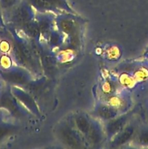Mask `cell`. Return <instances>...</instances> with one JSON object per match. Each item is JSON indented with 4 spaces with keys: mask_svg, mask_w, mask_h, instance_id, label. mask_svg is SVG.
<instances>
[{
    "mask_svg": "<svg viewBox=\"0 0 148 149\" xmlns=\"http://www.w3.org/2000/svg\"><path fill=\"white\" fill-rule=\"evenodd\" d=\"M0 110L7 111L15 117L23 116V112L17 103L16 97L9 89H4L0 95Z\"/></svg>",
    "mask_w": 148,
    "mask_h": 149,
    "instance_id": "obj_1",
    "label": "cell"
},
{
    "mask_svg": "<svg viewBox=\"0 0 148 149\" xmlns=\"http://www.w3.org/2000/svg\"><path fill=\"white\" fill-rule=\"evenodd\" d=\"M0 78L2 81L10 84H24L28 81L25 73L14 68H0Z\"/></svg>",
    "mask_w": 148,
    "mask_h": 149,
    "instance_id": "obj_2",
    "label": "cell"
},
{
    "mask_svg": "<svg viewBox=\"0 0 148 149\" xmlns=\"http://www.w3.org/2000/svg\"><path fill=\"white\" fill-rule=\"evenodd\" d=\"M12 55L16 62L21 65H28L31 63V55L26 46L21 42L15 40L12 45Z\"/></svg>",
    "mask_w": 148,
    "mask_h": 149,
    "instance_id": "obj_3",
    "label": "cell"
},
{
    "mask_svg": "<svg viewBox=\"0 0 148 149\" xmlns=\"http://www.w3.org/2000/svg\"><path fill=\"white\" fill-rule=\"evenodd\" d=\"M31 12L29 7L25 4L18 6L12 12L11 20L17 26H24L26 23L30 21L31 17Z\"/></svg>",
    "mask_w": 148,
    "mask_h": 149,
    "instance_id": "obj_4",
    "label": "cell"
},
{
    "mask_svg": "<svg viewBox=\"0 0 148 149\" xmlns=\"http://www.w3.org/2000/svg\"><path fill=\"white\" fill-rule=\"evenodd\" d=\"M60 137L62 141L68 146L73 148L79 147L81 141L78 135L69 127H63L60 130Z\"/></svg>",
    "mask_w": 148,
    "mask_h": 149,
    "instance_id": "obj_5",
    "label": "cell"
},
{
    "mask_svg": "<svg viewBox=\"0 0 148 149\" xmlns=\"http://www.w3.org/2000/svg\"><path fill=\"white\" fill-rule=\"evenodd\" d=\"M10 90H11L13 95L16 97V99H17L20 102H22L23 104L26 105L27 107L29 108V109L33 111H36L37 110L33 99L30 96L28 95L26 93H25L23 91H21L19 89L16 88V87H12Z\"/></svg>",
    "mask_w": 148,
    "mask_h": 149,
    "instance_id": "obj_6",
    "label": "cell"
},
{
    "mask_svg": "<svg viewBox=\"0 0 148 149\" xmlns=\"http://www.w3.org/2000/svg\"><path fill=\"white\" fill-rule=\"evenodd\" d=\"M17 130L15 125L3 120L0 116V143Z\"/></svg>",
    "mask_w": 148,
    "mask_h": 149,
    "instance_id": "obj_7",
    "label": "cell"
},
{
    "mask_svg": "<svg viewBox=\"0 0 148 149\" xmlns=\"http://www.w3.org/2000/svg\"><path fill=\"white\" fill-rule=\"evenodd\" d=\"M133 132H134V129L133 127H129L128 128H126L124 131L120 132L118 136L114 140V142L113 143V146H119L126 143L133 136Z\"/></svg>",
    "mask_w": 148,
    "mask_h": 149,
    "instance_id": "obj_8",
    "label": "cell"
},
{
    "mask_svg": "<svg viewBox=\"0 0 148 149\" xmlns=\"http://www.w3.org/2000/svg\"><path fill=\"white\" fill-rule=\"evenodd\" d=\"M126 116H123V117L118 118L115 120L111 121L107 126V131L108 135H113L116 132H118L119 131L121 130V129L126 124Z\"/></svg>",
    "mask_w": 148,
    "mask_h": 149,
    "instance_id": "obj_9",
    "label": "cell"
},
{
    "mask_svg": "<svg viewBox=\"0 0 148 149\" xmlns=\"http://www.w3.org/2000/svg\"><path fill=\"white\" fill-rule=\"evenodd\" d=\"M97 113L101 118L104 119H113L117 115V111L113 108L107 106H101L97 109Z\"/></svg>",
    "mask_w": 148,
    "mask_h": 149,
    "instance_id": "obj_10",
    "label": "cell"
},
{
    "mask_svg": "<svg viewBox=\"0 0 148 149\" xmlns=\"http://www.w3.org/2000/svg\"><path fill=\"white\" fill-rule=\"evenodd\" d=\"M75 124H76L78 129L84 134H88L91 127L86 118L83 116H79L76 118Z\"/></svg>",
    "mask_w": 148,
    "mask_h": 149,
    "instance_id": "obj_11",
    "label": "cell"
},
{
    "mask_svg": "<svg viewBox=\"0 0 148 149\" xmlns=\"http://www.w3.org/2000/svg\"><path fill=\"white\" fill-rule=\"evenodd\" d=\"M23 27H24V30L26 32V33L30 36H32V37H36L41 32L39 23L29 21L27 23H26L23 26Z\"/></svg>",
    "mask_w": 148,
    "mask_h": 149,
    "instance_id": "obj_12",
    "label": "cell"
},
{
    "mask_svg": "<svg viewBox=\"0 0 148 149\" xmlns=\"http://www.w3.org/2000/svg\"><path fill=\"white\" fill-rule=\"evenodd\" d=\"M29 3L39 10H51L55 6L49 0H28Z\"/></svg>",
    "mask_w": 148,
    "mask_h": 149,
    "instance_id": "obj_13",
    "label": "cell"
},
{
    "mask_svg": "<svg viewBox=\"0 0 148 149\" xmlns=\"http://www.w3.org/2000/svg\"><path fill=\"white\" fill-rule=\"evenodd\" d=\"M59 26L61 30L68 34L72 33L74 31V24L72 21L69 20H67V19L61 20L59 21Z\"/></svg>",
    "mask_w": 148,
    "mask_h": 149,
    "instance_id": "obj_14",
    "label": "cell"
},
{
    "mask_svg": "<svg viewBox=\"0 0 148 149\" xmlns=\"http://www.w3.org/2000/svg\"><path fill=\"white\" fill-rule=\"evenodd\" d=\"M19 0H0V7L2 12H9L15 7Z\"/></svg>",
    "mask_w": 148,
    "mask_h": 149,
    "instance_id": "obj_15",
    "label": "cell"
},
{
    "mask_svg": "<svg viewBox=\"0 0 148 149\" xmlns=\"http://www.w3.org/2000/svg\"><path fill=\"white\" fill-rule=\"evenodd\" d=\"M89 138L91 142L93 143H97L101 140V135L100 132L97 130V128L91 127L89 132H88Z\"/></svg>",
    "mask_w": 148,
    "mask_h": 149,
    "instance_id": "obj_16",
    "label": "cell"
},
{
    "mask_svg": "<svg viewBox=\"0 0 148 149\" xmlns=\"http://www.w3.org/2000/svg\"><path fill=\"white\" fill-rule=\"evenodd\" d=\"M139 143L141 145L148 146V130L141 132L139 136Z\"/></svg>",
    "mask_w": 148,
    "mask_h": 149,
    "instance_id": "obj_17",
    "label": "cell"
},
{
    "mask_svg": "<svg viewBox=\"0 0 148 149\" xmlns=\"http://www.w3.org/2000/svg\"><path fill=\"white\" fill-rule=\"evenodd\" d=\"M39 28H40V31L44 32L48 31V29H49V23L48 22V20H43L39 23Z\"/></svg>",
    "mask_w": 148,
    "mask_h": 149,
    "instance_id": "obj_18",
    "label": "cell"
},
{
    "mask_svg": "<svg viewBox=\"0 0 148 149\" xmlns=\"http://www.w3.org/2000/svg\"><path fill=\"white\" fill-rule=\"evenodd\" d=\"M49 1L52 3L55 7H65L67 6L65 0H49Z\"/></svg>",
    "mask_w": 148,
    "mask_h": 149,
    "instance_id": "obj_19",
    "label": "cell"
},
{
    "mask_svg": "<svg viewBox=\"0 0 148 149\" xmlns=\"http://www.w3.org/2000/svg\"><path fill=\"white\" fill-rule=\"evenodd\" d=\"M59 35L56 34V33H54V34H52V36H51V42H52V43L53 44V45H57V44H59Z\"/></svg>",
    "mask_w": 148,
    "mask_h": 149,
    "instance_id": "obj_20",
    "label": "cell"
},
{
    "mask_svg": "<svg viewBox=\"0 0 148 149\" xmlns=\"http://www.w3.org/2000/svg\"><path fill=\"white\" fill-rule=\"evenodd\" d=\"M3 12L1 10V7H0V29H2L4 26V20H3Z\"/></svg>",
    "mask_w": 148,
    "mask_h": 149,
    "instance_id": "obj_21",
    "label": "cell"
},
{
    "mask_svg": "<svg viewBox=\"0 0 148 149\" xmlns=\"http://www.w3.org/2000/svg\"><path fill=\"white\" fill-rule=\"evenodd\" d=\"M145 55V58H148V48L146 49V51H145V55Z\"/></svg>",
    "mask_w": 148,
    "mask_h": 149,
    "instance_id": "obj_22",
    "label": "cell"
},
{
    "mask_svg": "<svg viewBox=\"0 0 148 149\" xmlns=\"http://www.w3.org/2000/svg\"><path fill=\"white\" fill-rule=\"evenodd\" d=\"M2 81V80H1V78H0V81Z\"/></svg>",
    "mask_w": 148,
    "mask_h": 149,
    "instance_id": "obj_23",
    "label": "cell"
}]
</instances>
